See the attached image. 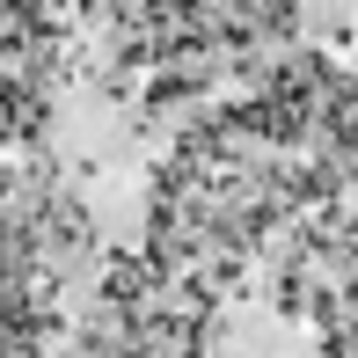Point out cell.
I'll return each mask as SVG.
<instances>
[]
</instances>
